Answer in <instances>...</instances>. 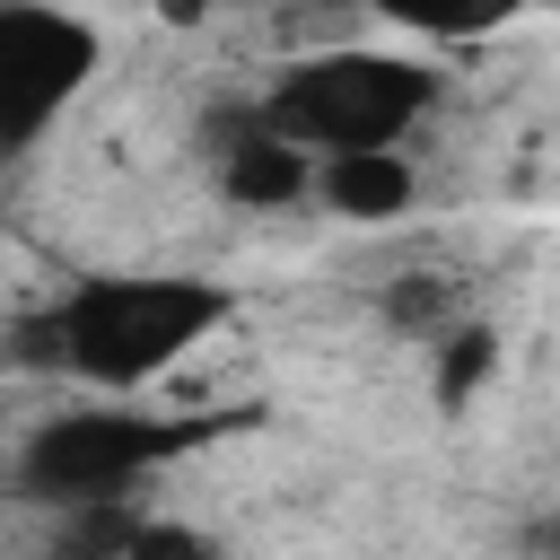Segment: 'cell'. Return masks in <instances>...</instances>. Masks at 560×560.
<instances>
[{
  "label": "cell",
  "mask_w": 560,
  "mask_h": 560,
  "mask_svg": "<svg viewBox=\"0 0 560 560\" xmlns=\"http://www.w3.org/2000/svg\"><path fill=\"white\" fill-rule=\"evenodd\" d=\"M228 298L210 280H88L44 324L18 332L35 368H79L96 385H149L166 376L201 332H219Z\"/></svg>",
  "instance_id": "obj_1"
},
{
  "label": "cell",
  "mask_w": 560,
  "mask_h": 560,
  "mask_svg": "<svg viewBox=\"0 0 560 560\" xmlns=\"http://www.w3.org/2000/svg\"><path fill=\"white\" fill-rule=\"evenodd\" d=\"M429 96H438V79L402 52H315V61L280 70V88L254 105V122L298 140L306 158H341V149H394L429 114Z\"/></svg>",
  "instance_id": "obj_2"
},
{
  "label": "cell",
  "mask_w": 560,
  "mask_h": 560,
  "mask_svg": "<svg viewBox=\"0 0 560 560\" xmlns=\"http://www.w3.org/2000/svg\"><path fill=\"white\" fill-rule=\"evenodd\" d=\"M219 420H140V411H70L44 420L18 455V490L44 508H88V499H122L149 464L184 455L192 438H210Z\"/></svg>",
  "instance_id": "obj_3"
},
{
  "label": "cell",
  "mask_w": 560,
  "mask_h": 560,
  "mask_svg": "<svg viewBox=\"0 0 560 560\" xmlns=\"http://www.w3.org/2000/svg\"><path fill=\"white\" fill-rule=\"evenodd\" d=\"M88 70H96V26L44 0H0V158L35 149L44 122L88 88Z\"/></svg>",
  "instance_id": "obj_4"
},
{
  "label": "cell",
  "mask_w": 560,
  "mask_h": 560,
  "mask_svg": "<svg viewBox=\"0 0 560 560\" xmlns=\"http://www.w3.org/2000/svg\"><path fill=\"white\" fill-rule=\"evenodd\" d=\"M219 184L236 210H289L298 192H315V158L254 114H219Z\"/></svg>",
  "instance_id": "obj_5"
},
{
  "label": "cell",
  "mask_w": 560,
  "mask_h": 560,
  "mask_svg": "<svg viewBox=\"0 0 560 560\" xmlns=\"http://www.w3.org/2000/svg\"><path fill=\"white\" fill-rule=\"evenodd\" d=\"M315 201L350 228H385L411 210V166L402 149H341V158H315Z\"/></svg>",
  "instance_id": "obj_6"
},
{
  "label": "cell",
  "mask_w": 560,
  "mask_h": 560,
  "mask_svg": "<svg viewBox=\"0 0 560 560\" xmlns=\"http://www.w3.org/2000/svg\"><path fill=\"white\" fill-rule=\"evenodd\" d=\"M368 9L394 18V26H411V35H446V44H464V35L508 26L525 0H368Z\"/></svg>",
  "instance_id": "obj_7"
},
{
  "label": "cell",
  "mask_w": 560,
  "mask_h": 560,
  "mask_svg": "<svg viewBox=\"0 0 560 560\" xmlns=\"http://www.w3.org/2000/svg\"><path fill=\"white\" fill-rule=\"evenodd\" d=\"M490 368H499V341H490L481 324L446 332V341H438V402H446V411H464V402L490 385Z\"/></svg>",
  "instance_id": "obj_8"
},
{
  "label": "cell",
  "mask_w": 560,
  "mask_h": 560,
  "mask_svg": "<svg viewBox=\"0 0 560 560\" xmlns=\"http://www.w3.org/2000/svg\"><path fill=\"white\" fill-rule=\"evenodd\" d=\"M122 534H131V508L122 499H88V508H70V534L44 542L35 560H122Z\"/></svg>",
  "instance_id": "obj_9"
},
{
  "label": "cell",
  "mask_w": 560,
  "mask_h": 560,
  "mask_svg": "<svg viewBox=\"0 0 560 560\" xmlns=\"http://www.w3.org/2000/svg\"><path fill=\"white\" fill-rule=\"evenodd\" d=\"M122 560H219L201 525H175V516H131L122 534Z\"/></svg>",
  "instance_id": "obj_10"
},
{
  "label": "cell",
  "mask_w": 560,
  "mask_h": 560,
  "mask_svg": "<svg viewBox=\"0 0 560 560\" xmlns=\"http://www.w3.org/2000/svg\"><path fill=\"white\" fill-rule=\"evenodd\" d=\"M446 280H394V298H385V324L394 332H438L446 324Z\"/></svg>",
  "instance_id": "obj_11"
},
{
  "label": "cell",
  "mask_w": 560,
  "mask_h": 560,
  "mask_svg": "<svg viewBox=\"0 0 560 560\" xmlns=\"http://www.w3.org/2000/svg\"><path fill=\"white\" fill-rule=\"evenodd\" d=\"M210 9H236V0H158V18H166V26H201Z\"/></svg>",
  "instance_id": "obj_12"
},
{
  "label": "cell",
  "mask_w": 560,
  "mask_h": 560,
  "mask_svg": "<svg viewBox=\"0 0 560 560\" xmlns=\"http://www.w3.org/2000/svg\"><path fill=\"white\" fill-rule=\"evenodd\" d=\"M534 551H560V525H542V534H534Z\"/></svg>",
  "instance_id": "obj_13"
}]
</instances>
